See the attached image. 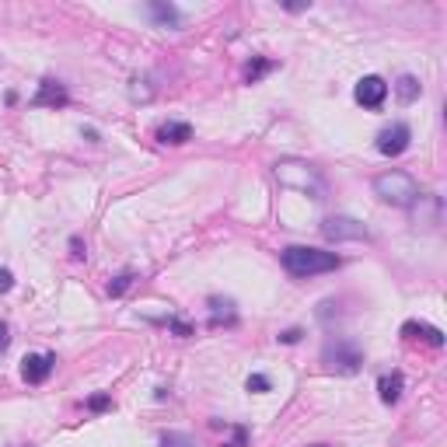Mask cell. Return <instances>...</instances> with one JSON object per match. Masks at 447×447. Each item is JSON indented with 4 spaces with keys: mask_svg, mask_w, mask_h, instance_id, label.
I'll list each match as a JSON object with an SVG mask.
<instances>
[{
    "mask_svg": "<svg viewBox=\"0 0 447 447\" xmlns=\"http://www.w3.org/2000/svg\"><path fill=\"white\" fill-rule=\"evenodd\" d=\"M402 336H405V339H423V343H430L433 350L444 346V332H440L437 325H426V322H405V325H402Z\"/></svg>",
    "mask_w": 447,
    "mask_h": 447,
    "instance_id": "10",
    "label": "cell"
},
{
    "mask_svg": "<svg viewBox=\"0 0 447 447\" xmlns=\"http://www.w3.org/2000/svg\"><path fill=\"white\" fill-rule=\"evenodd\" d=\"M70 102V95H67V88L60 84V81H42L39 84V95L32 98V105H39V109H63Z\"/></svg>",
    "mask_w": 447,
    "mask_h": 447,
    "instance_id": "9",
    "label": "cell"
},
{
    "mask_svg": "<svg viewBox=\"0 0 447 447\" xmlns=\"http://www.w3.org/2000/svg\"><path fill=\"white\" fill-rule=\"evenodd\" d=\"M301 329H287V332H280V343H287V346H294V343H301Z\"/></svg>",
    "mask_w": 447,
    "mask_h": 447,
    "instance_id": "24",
    "label": "cell"
},
{
    "mask_svg": "<svg viewBox=\"0 0 447 447\" xmlns=\"http://www.w3.org/2000/svg\"><path fill=\"white\" fill-rule=\"evenodd\" d=\"M168 329H171L178 339H189V336H192V325H189V322H182V318H175V315L168 318Z\"/></svg>",
    "mask_w": 447,
    "mask_h": 447,
    "instance_id": "21",
    "label": "cell"
},
{
    "mask_svg": "<svg viewBox=\"0 0 447 447\" xmlns=\"http://www.w3.org/2000/svg\"><path fill=\"white\" fill-rule=\"evenodd\" d=\"M157 140L161 143H171V147H182V143H189L192 140V126L189 123H164V126H157Z\"/></svg>",
    "mask_w": 447,
    "mask_h": 447,
    "instance_id": "12",
    "label": "cell"
},
{
    "mask_svg": "<svg viewBox=\"0 0 447 447\" xmlns=\"http://www.w3.org/2000/svg\"><path fill=\"white\" fill-rule=\"evenodd\" d=\"M318 447H325V444H318Z\"/></svg>",
    "mask_w": 447,
    "mask_h": 447,
    "instance_id": "27",
    "label": "cell"
},
{
    "mask_svg": "<svg viewBox=\"0 0 447 447\" xmlns=\"http://www.w3.org/2000/svg\"><path fill=\"white\" fill-rule=\"evenodd\" d=\"M11 287H15V273L11 269H0V294H11Z\"/></svg>",
    "mask_w": 447,
    "mask_h": 447,
    "instance_id": "23",
    "label": "cell"
},
{
    "mask_svg": "<svg viewBox=\"0 0 447 447\" xmlns=\"http://www.w3.org/2000/svg\"><path fill=\"white\" fill-rule=\"evenodd\" d=\"M161 447H192V437L189 433H164Z\"/></svg>",
    "mask_w": 447,
    "mask_h": 447,
    "instance_id": "20",
    "label": "cell"
},
{
    "mask_svg": "<svg viewBox=\"0 0 447 447\" xmlns=\"http://www.w3.org/2000/svg\"><path fill=\"white\" fill-rule=\"evenodd\" d=\"M210 304V311H213V325H235V301L231 297H210L206 301Z\"/></svg>",
    "mask_w": 447,
    "mask_h": 447,
    "instance_id": "15",
    "label": "cell"
},
{
    "mask_svg": "<svg viewBox=\"0 0 447 447\" xmlns=\"http://www.w3.org/2000/svg\"><path fill=\"white\" fill-rule=\"evenodd\" d=\"M374 192H377V199L381 203H388V206H416L419 203V185H416V178L409 175V171H398V168H391V171H384V175H377L374 178Z\"/></svg>",
    "mask_w": 447,
    "mask_h": 447,
    "instance_id": "2",
    "label": "cell"
},
{
    "mask_svg": "<svg viewBox=\"0 0 447 447\" xmlns=\"http://www.w3.org/2000/svg\"><path fill=\"white\" fill-rule=\"evenodd\" d=\"M245 388H249L252 395H262V391H269V377H266V374H249Z\"/></svg>",
    "mask_w": 447,
    "mask_h": 447,
    "instance_id": "19",
    "label": "cell"
},
{
    "mask_svg": "<svg viewBox=\"0 0 447 447\" xmlns=\"http://www.w3.org/2000/svg\"><path fill=\"white\" fill-rule=\"evenodd\" d=\"M409 140H412V130H409L405 123H391L388 130H381V133H377V154H384V157H398V154H405V150H409Z\"/></svg>",
    "mask_w": 447,
    "mask_h": 447,
    "instance_id": "7",
    "label": "cell"
},
{
    "mask_svg": "<svg viewBox=\"0 0 447 447\" xmlns=\"http://www.w3.org/2000/svg\"><path fill=\"white\" fill-rule=\"evenodd\" d=\"M147 15L154 18V25L161 29H178L182 25V11L175 4H147Z\"/></svg>",
    "mask_w": 447,
    "mask_h": 447,
    "instance_id": "13",
    "label": "cell"
},
{
    "mask_svg": "<svg viewBox=\"0 0 447 447\" xmlns=\"http://www.w3.org/2000/svg\"><path fill=\"white\" fill-rule=\"evenodd\" d=\"M419 95H423V84H419L412 74H405V77H398V81H395V98H398L402 105H412Z\"/></svg>",
    "mask_w": 447,
    "mask_h": 447,
    "instance_id": "14",
    "label": "cell"
},
{
    "mask_svg": "<svg viewBox=\"0 0 447 447\" xmlns=\"http://www.w3.org/2000/svg\"><path fill=\"white\" fill-rule=\"evenodd\" d=\"M249 440H252L249 426H231V440L220 444V447H249Z\"/></svg>",
    "mask_w": 447,
    "mask_h": 447,
    "instance_id": "17",
    "label": "cell"
},
{
    "mask_svg": "<svg viewBox=\"0 0 447 447\" xmlns=\"http://www.w3.org/2000/svg\"><path fill=\"white\" fill-rule=\"evenodd\" d=\"M276 178L290 189H301L315 199H325V178L318 175V168L304 164V161H280L276 164Z\"/></svg>",
    "mask_w": 447,
    "mask_h": 447,
    "instance_id": "3",
    "label": "cell"
},
{
    "mask_svg": "<svg viewBox=\"0 0 447 447\" xmlns=\"http://www.w3.org/2000/svg\"><path fill=\"white\" fill-rule=\"evenodd\" d=\"M84 405H88L91 412H105V409H112V395H91Z\"/></svg>",
    "mask_w": 447,
    "mask_h": 447,
    "instance_id": "22",
    "label": "cell"
},
{
    "mask_svg": "<svg viewBox=\"0 0 447 447\" xmlns=\"http://www.w3.org/2000/svg\"><path fill=\"white\" fill-rule=\"evenodd\" d=\"M8 343H11V332H8V325H4V322H0V353L8 350Z\"/></svg>",
    "mask_w": 447,
    "mask_h": 447,
    "instance_id": "26",
    "label": "cell"
},
{
    "mask_svg": "<svg viewBox=\"0 0 447 447\" xmlns=\"http://www.w3.org/2000/svg\"><path fill=\"white\" fill-rule=\"evenodd\" d=\"M280 262H283V269L294 280H311V276H322V273H336L343 266V259L336 252L311 249V245H290V249H283Z\"/></svg>",
    "mask_w": 447,
    "mask_h": 447,
    "instance_id": "1",
    "label": "cell"
},
{
    "mask_svg": "<svg viewBox=\"0 0 447 447\" xmlns=\"http://www.w3.org/2000/svg\"><path fill=\"white\" fill-rule=\"evenodd\" d=\"M402 388H405L402 370H391V374H381V377H377V395H381L384 405H395V402L402 398Z\"/></svg>",
    "mask_w": 447,
    "mask_h": 447,
    "instance_id": "11",
    "label": "cell"
},
{
    "mask_svg": "<svg viewBox=\"0 0 447 447\" xmlns=\"http://www.w3.org/2000/svg\"><path fill=\"white\" fill-rule=\"evenodd\" d=\"M322 235L329 242H370V231L363 228V224L356 217H343V213L322 220Z\"/></svg>",
    "mask_w": 447,
    "mask_h": 447,
    "instance_id": "5",
    "label": "cell"
},
{
    "mask_svg": "<svg viewBox=\"0 0 447 447\" xmlns=\"http://www.w3.org/2000/svg\"><path fill=\"white\" fill-rule=\"evenodd\" d=\"M353 98H356V105H363V109H381L384 105V98H388V81L384 77H377V74H367V77H360L356 81V88H353Z\"/></svg>",
    "mask_w": 447,
    "mask_h": 447,
    "instance_id": "6",
    "label": "cell"
},
{
    "mask_svg": "<svg viewBox=\"0 0 447 447\" xmlns=\"http://www.w3.org/2000/svg\"><path fill=\"white\" fill-rule=\"evenodd\" d=\"M130 283H133V273H119V276L109 283V297H123V294L130 290Z\"/></svg>",
    "mask_w": 447,
    "mask_h": 447,
    "instance_id": "18",
    "label": "cell"
},
{
    "mask_svg": "<svg viewBox=\"0 0 447 447\" xmlns=\"http://www.w3.org/2000/svg\"><path fill=\"white\" fill-rule=\"evenodd\" d=\"M53 367H56V353H29L22 360V377L29 384H42L53 374Z\"/></svg>",
    "mask_w": 447,
    "mask_h": 447,
    "instance_id": "8",
    "label": "cell"
},
{
    "mask_svg": "<svg viewBox=\"0 0 447 447\" xmlns=\"http://www.w3.org/2000/svg\"><path fill=\"white\" fill-rule=\"evenodd\" d=\"M322 363L336 374H360L363 367V350L353 339H329L322 350Z\"/></svg>",
    "mask_w": 447,
    "mask_h": 447,
    "instance_id": "4",
    "label": "cell"
},
{
    "mask_svg": "<svg viewBox=\"0 0 447 447\" xmlns=\"http://www.w3.org/2000/svg\"><path fill=\"white\" fill-rule=\"evenodd\" d=\"M70 256H74V259H84V256H88V252H84V242H81L77 235L70 238Z\"/></svg>",
    "mask_w": 447,
    "mask_h": 447,
    "instance_id": "25",
    "label": "cell"
},
{
    "mask_svg": "<svg viewBox=\"0 0 447 447\" xmlns=\"http://www.w3.org/2000/svg\"><path fill=\"white\" fill-rule=\"evenodd\" d=\"M269 70H276V60L256 56V60H252V63L245 67V81H249V84H259V81H262V77H266Z\"/></svg>",
    "mask_w": 447,
    "mask_h": 447,
    "instance_id": "16",
    "label": "cell"
}]
</instances>
